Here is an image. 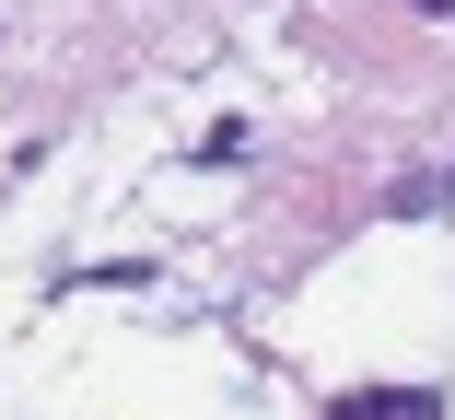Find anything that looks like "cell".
Masks as SVG:
<instances>
[{
	"label": "cell",
	"mask_w": 455,
	"mask_h": 420,
	"mask_svg": "<svg viewBox=\"0 0 455 420\" xmlns=\"http://www.w3.org/2000/svg\"><path fill=\"white\" fill-rule=\"evenodd\" d=\"M327 420H443V397L432 385H350Z\"/></svg>",
	"instance_id": "obj_1"
}]
</instances>
